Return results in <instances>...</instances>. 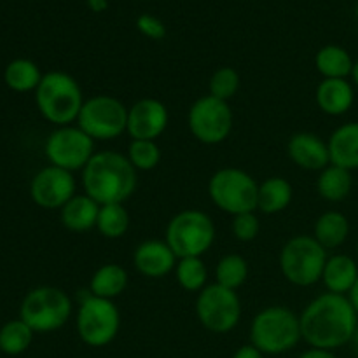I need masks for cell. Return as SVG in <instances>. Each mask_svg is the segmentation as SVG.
<instances>
[{
	"label": "cell",
	"mask_w": 358,
	"mask_h": 358,
	"mask_svg": "<svg viewBox=\"0 0 358 358\" xmlns=\"http://www.w3.org/2000/svg\"><path fill=\"white\" fill-rule=\"evenodd\" d=\"M303 339L318 350H334L350 345L358 327V315L346 296L325 292L315 297L299 315Z\"/></svg>",
	"instance_id": "obj_1"
},
{
	"label": "cell",
	"mask_w": 358,
	"mask_h": 358,
	"mask_svg": "<svg viewBox=\"0 0 358 358\" xmlns=\"http://www.w3.org/2000/svg\"><path fill=\"white\" fill-rule=\"evenodd\" d=\"M84 194L100 206L124 205L138 187V171L133 168L126 154L117 150L94 152L83 170Z\"/></svg>",
	"instance_id": "obj_2"
},
{
	"label": "cell",
	"mask_w": 358,
	"mask_h": 358,
	"mask_svg": "<svg viewBox=\"0 0 358 358\" xmlns=\"http://www.w3.org/2000/svg\"><path fill=\"white\" fill-rule=\"evenodd\" d=\"M84 101L86 100L80 84L70 73L62 70L44 73L41 84L35 90V103L38 112L56 128L77 122Z\"/></svg>",
	"instance_id": "obj_3"
},
{
	"label": "cell",
	"mask_w": 358,
	"mask_h": 358,
	"mask_svg": "<svg viewBox=\"0 0 358 358\" xmlns=\"http://www.w3.org/2000/svg\"><path fill=\"white\" fill-rule=\"evenodd\" d=\"M303 339L299 315L287 306H268L259 311L250 325V345L264 355H280Z\"/></svg>",
	"instance_id": "obj_4"
},
{
	"label": "cell",
	"mask_w": 358,
	"mask_h": 358,
	"mask_svg": "<svg viewBox=\"0 0 358 358\" xmlns=\"http://www.w3.org/2000/svg\"><path fill=\"white\" fill-rule=\"evenodd\" d=\"M164 241L177 259L203 257L215 241V224L201 210H182L168 222Z\"/></svg>",
	"instance_id": "obj_5"
},
{
	"label": "cell",
	"mask_w": 358,
	"mask_h": 358,
	"mask_svg": "<svg viewBox=\"0 0 358 358\" xmlns=\"http://www.w3.org/2000/svg\"><path fill=\"white\" fill-rule=\"evenodd\" d=\"M327 259V250L315 240L313 234H297L280 250V271L292 285L311 287L322 280Z\"/></svg>",
	"instance_id": "obj_6"
},
{
	"label": "cell",
	"mask_w": 358,
	"mask_h": 358,
	"mask_svg": "<svg viewBox=\"0 0 358 358\" xmlns=\"http://www.w3.org/2000/svg\"><path fill=\"white\" fill-rule=\"evenodd\" d=\"M72 299L58 287L42 285L31 289L20 306V318L34 332L48 334L62 329L72 315Z\"/></svg>",
	"instance_id": "obj_7"
},
{
	"label": "cell",
	"mask_w": 358,
	"mask_h": 358,
	"mask_svg": "<svg viewBox=\"0 0 358 358\" xmlns=\"http://www.w3.org/2000/svg\"><path fill=\"white\" fill-rule=\"evenodd\" d=\"M259 184L250 173L240 168H220L208 180V196L213 205L229 215L257 210Z\"/></svg>",
	"instance_id": "obj_8"
},
{
	"label": "cell",
	"mask_w": 358,
	"mask_h": 358,
	"mask_svg": "<svg viewBox=\"0 0 358 358\" xmlns=\"http://www.w3.org/2000/svg\"><path fill=\"white\" fill-rule=\"evenodd\" d=\"M76 329L83 343L93 348L110 345L121 329V313L114 301L94 297L86 290L79 299Z\"/></svg>",
	"instance_id": "obj_9"
},
{
	"label": "cell",
	"mask_w": 358,
	"mask_h": 358,
	"mask_svg": "<svg viewBox=\"0 0 358 358\" xmlns=\"http://www.w3.org/2000/svg\"><path fill=\"white\" fill-rule=\"evenodd\" d=\"M77 126L94 142H108L128 129V107L110 94H96L84 101Z\"/></svg>",
	"instance_id": "obj_10"
},
{
	"label": "cell",
	"mask_w": 358,
	"mask_h": 358,
	"mask_svg": "<svg viewBox=\"0 0 358 358\" xmlns=\"http://www.w3.org/2000/svg\"><path fill=\"white\" fill-rule=\"evenodd\" d=\"M196 317L206 331L213 334H227L241 318V301L236 290L226 289L219 283H210L196 299Z\"/></svg>",
	"instance_id": "obj_11"
},
{
	"label": "cell",
	"mask_w": 358,
	"mask_h": 358,
	"mask_svg": "<svg viewBox=\"0 0 358 358\" xmlns=\"http://www.w3.org/2000/svg\"><path fill=\"white\" fill-rule=\"evenodd\" d=\"M234 115L229 101L206 94L198 98L187 112L191 135L205 145H219L233 131Z\"/></svg>",
	"instance_id": "obj_12"
},
{
	"label": "cell",
	"mask_w": 358,
	"mask_h": 358,
	"mask_svg": "<svg viewBox=\"0 0 358 358\" xmlns=\"http://www.w3.org/2000/svg\"><path fill=\"white\" fill-rule=\"evenodd\" d=\"M49 164L66 171H83L94 156V140L79 126H59L49 133L44 143Z\"/></svg>",
	"instance_id": "obj_13"
},
{
	"label": "cell",
	"mask_w": 358,
	"mask_h": 358,
	"mask_svg": "<svg viewBox=\"0 0 358 358\" xmlns=\"http://www.w3.org/2000/svg\"><path fill=\"white\" fill-rule=\"evenodd\" d=\"M76 189L72 171L52 164L38 170L30 182L31 201L44 210H62L77 194Z\"/></svg>",
	"instance_id": "obj_14"
},
{
	"label": "cell",
	"mask_w": 358,
	"mask_h": 358,
	"mask_svg": "<svg viewBox=\"0 0 358 358\" xmlns=\"http://www.w3.org/2000/svg\"><path fill=\"white\" fill-rule=\"evenodd\" d=\"M170 114L163 101L156 98H142L128 108V133L131 140L159 138L168 128Z\"/></svg>",
	"instance_id": "obj_15"
},
{
	"label": "cell",
	"mask_w": 358,
	"mask_h": 358,
	"mask_svg": "<svg viewBox=\"0 0 358 358\" xmlns=\"http://www.w3.org/2000/svg\"><path fill=\"white\" fill-rule=\"evenodd\" d=\"M287 154L296 166L306 171H318L331 164V154L325 140L315 133L301 131L290 136L287 143Z\"/></svg>",
	"instance_id": "obj_16"
},
{
	"label": "cell",
	"mask_w": 358,
	"mask_h": 358,
	"mask_svg": "<svg viewBox=\"0 0 358 358\" xmlns=\"http://www.w3.org/2000/svg\"><path fill=\"white\" fill-rule=\"evenodd\" d=\"M178 259L166 241H142L133 252V266L145 278H163L175 271Z\"/></svg>",
	"instance_id": "obj_17"
},
{
	"label": "cell",
	"mask_w": 358,
	"mask_h": 358,
	"mask_svg": "<svg viewBox=\"0 0 358 358\" xmlns=\"http://www.w3.org/2000/svg\"><path fill=\"white\" fill-rule=\"evenodd\" d=\"M315 100L324 114L339 117L355 103V87L348 79H322L315 91Z\"/></svg>",
	"instance_id": "obj_18"
},
{
	"label": "cell",
	"mask_w": 358,
	"mask_h": 358,
	"mask_svg": "<svg viewBox=\"0 0 358 358\" xmlns=\"http://www.w3.org/2000/svg\"><path fill=\"white\" fill-rule=\"evenodd\" d=\"M331 164L345 170H358V121L345 122L331 133L327 140Z\"/></svg>",
	"instance_id": "obj_19"
},
{
	"label": "cell",
	"mask_w": 358,
	"mask_h": 358,
	"mask_svg": "<svg viewBox=\"0 0 358 358\" xmlns=\"http://www.w3.org/2000/svg\"><path fill=\"white\" fill-rule=\"evenodd\" d=\"M358 278V262L346 254L331 255L325 262L324 282L325 289L331 294H339V296H348L352 287L355 285Z\"/></svg>",
	"instance_id": "obj_20"
},
{
	"label": "cell",
	"mask_w": 358,
	"mask_h": 358,
	"mask_svg": "<svg viewBox=\"0 0 358 358\" xmlns=\"http://www.w3.org/2000/svg\"><path fill=\"white\" fill-rule=\"evenodd\" d=\"M100 205L87 194H76L62 210L59 219L65 229L72 233H86L96 227Z\"/></svg>",
	"instance_id": "obj_21"
},
{
	"label": "cell",
	"mask_w": 358,
	"mask_h": 358,
	"mask_svg": "<svg viewBox=\"0 0 358 358\" xmlns=\"http://www.w3.org/2000/svg\"><path fill=\"white\" fill-rule=\"evenodd\" d=\"M128 271L121 264L108 262V264L100 266L93 273L87 290L94 297L114 301L115 297H119L124 292L126 287H128Z\"/></svg>",
	"instance_id": "obj_22"
},
{
	"label": "cell",
	"mask_w": 358,
	"mask_h": 358,
	"mask_svg": "<svg viewBox=\"0 0 358 358\" xmlns=\"http://www.w3.org/2000/svg\"><path fill=\"white\" fill-rule=\"evenodd\" d=\"M355 59L341 45L327 44L315 55V69L324 79H350Z\"/></svg>",
	"instance_id": "obj_23"
},
{
	"label": "cell",
	"mask_w": 358,
	"mask_h": 358,
	"mask_svg": "<svg viewBox=\"0 0 358 358\" xmlns=\"http://www.w3.org/2000/svg\"><path fill=\"white\" fill-rule=\"evenodd\" d=\"M350 236V220L345 213L338 210H329L322 213L313 226V238L325 248L332 250L338 248L348 240Z\"/></svg>",
	"instance_id": "obj_24"
},
{
	"label": "cell",
	"mask_w": 358,
	"mask_h": 358,
	"mask_svg": "<svg viewBox=\"0 0 358 358\" xmlns=\"http://www.w3.org/2000/svg\"><path fill=\"white\" fill-rule=\"evenodd\" d=\"M294 198V189L287 178L269 177L262 184H259L257 210L266 215H275L289 208Z\"/></svg>",
	"instance_id": "obj_25"
},
{
	"label": "cell",
	"mask_w": 358,
	"mask_h": 358,
	"mask_svg": "<svg viewBox=\"0 0 358 358\" xmlns=\"http://www.w3.org/2000/svg\"><path fill=\"white\" fill-rule=\"evenodd\" d=\"M353 189V175L350 170H345L336 164H329L320 171L317 178V191L325 201L339 203L345 201Z\"/></svg>",
	"instance_id": "obj_26"
},
{
	"label": "cell",
	"mask_w": 358,
	"mask_h": 358,
	"mask_svg": "<svg viewBox=\"0 0 358 358\" xmlns=\"http://www.w3.org/2000/svg\"><path fill=\"white\" fill-rule=\"evenodd\" d=\"M42 76L41 69L37 63L27 58H16L6 66L3 70V80L9 90L16 91V93H30L35 91L41 84Z\"/></svg>",
	"instance_id": "obj_27"
},
{
	"label": "cell",
	"mask_w": 358,
	"mask_h": 358,
	"mask_svg": "<svg viewBox=\"0 0 358 358\" xmlns=\"http://www.w3.org/2000/svg\"><path fill=\"white\" fill-rule=\"evenodd\" d=\"M248 262L240 254H227L217 262L215 266V283L226 289L238 290L248 280Z\"/></svg>",
	"instance_id": "obj_28"
},
{
	"label": "cell",
	"mask_w": 358,
	"mask_h": 358,
	"mask_svg": "<svg viewBox=\"0 0 358 358\" xmlns=\"http://www.w3.org/2000/svg\"><path fill=\"white\" fill-rule=\"evenodd\" d=\"M175 278L187 292H201L208 285V269L201 257L178 259L175 266Z\"/></svg>",
	"instance_id": "obj_29"
},
{
	"label": "cell",
	"mask_w": 358,
	"mask_h": 358,
	"mask_svg": "<svg viewBox=\"0 0 358 358\" xmlns=\"http://www.w3.org/2000/svg\"><path fill=\"white\" fill-rule=\"evenodd\" d=\"M96 229L107 240H119L129 229V213L124 205H103L98 213Z\"/></svg>",
	"instance_id": "obj_30"
},
{
	"label": "cell",
	"mask_w": 358,
	"mask_h": 358,
	"mask_svg": "<svg viewBox=\"0 0 358 358\" xmlns=\"http://www.w3.org/2000/svg\"><path fill=\"white\" fill-rule=\"evenodd\" d=\"M35 332L21 318L10 320L0 329V352L7 355H21L30 348Z\"/></svg>",
	"instance_id": "obj_31"
},
{
	"label": "cell",
	"mask_w": 358,
	"mask_h": 358,
	"mask_svg": "<svg viewBox=\"0 0 358 358\" xmlns=\"http://www.w3.org/2000/svg\"><path fill=\"white\" fill-rule=\"evenodd\" d=\"M126 157L136 171H150L159 164L161 149L152 140H131Z\"/></svg>",
	"instance_id": "obj_32"
},
{
	"label": "cell",
	"mask_w": 358,
	"mask_h": 358,
	"mask_svg": "<svg viewBox=\"0 0 358 358\" xmlns=\"http://www.w3.org/2000/svg\"><path fill=\"white\" fill-rule=\"evenodd\" d=\"M240 73L231 66H220L212 73L208 83L210 94L222 101H229L240 91Z\"/></svg>",
	"instance_id": "obj_33"
},
{
	"label": "cell",
	"mask_w": 358,
	"mask_h": 358,
	"mask_svg": "<svg viewBox=\"0 0 358 358\" xmlns=\"http://www.w3.org/2000/svg\"><path fill=\"white\" fill-rule=\"evenodd\" d=\"M231 231H233V236L238 241H254L255 238L261 233V222H259V217L254 212L240 213V215L233 217V222H231Z\"/></svg>",
	"instance_id": "obj_34"
},
{
	"label": "cell",
	"mask_w": 358,
	"mask_h": 358,
	"mask_svg": "<svg viewBox=\"0 0 358 358\" xmlns=\"http://www.w3.org/2000/svg\"><path fill=\"white\" fill-rule=\"evenodd\" d=\"M136 30L150 41H163L166 37V24L154 14H140L136 17Z\"/></svg>",
	"instance_id": "obj_35"
},
{
	"label": "cell",
	"mask_w": 358,
	"mask_h": 358,
	"mask_svg": "<svg viewBox=\"0 0 358 358\" xmlns=\"http://www.w3.org/2000/svg\"><path fill=\"white\" fill-rule=\"evenodd\" d=\"M233 358H264V353L259 352L254 345H245L234 353Z\"/></svg>",
	"instance_id": "obj_36"
},
{
	"label": "cell",
	"mask_w": 358,
	"mask_h": 358,
	"mask_svg": "<svg viewBox=\"0 0 358 358\" xmlns=\"http://www.w3.org/2000/svg\"><path fill=\"white\" fill-rule=\"evenodd\" d=\"M299 358H338L334 355V352H329V350H318L311 348L308 352H304Z\"/></svg>",
	"instance_id": "obj_37"
},
{
	"label": "cell",
	"mask_w": 358,
	"mask_h": 358,
	"mask_svg": "<svg viewBox=\"0 0 358 358\" xmlns=\"http://www.w3.org/2000/svg\"><path fill=\"white\" fill-rule=\"evenodd\" d=\"M87 7L93 13L101 14L108 9V0H87Z\"/></svg>",
	"instance_id": "obj_38"
},
{
	"label": "cell",
	"mask_w": 358,
	"mask_h": 358,
	"mask_svg": "<svg viewBox=\"0 0 358 358\" xmlns=\"http://www.w3.org/2000/svg\"><path fill=\"white\" fill-rule=\"evenodd\" d=\"M348 301L350 303H352V306H353V310L357 311V315H358V278H357V282H355V285L352 287V290H350L348 292Z\"/></svg>",
	"instance_id": "obj_39"
},
{
	"label": "cell",
	"mask_w": 358,
	"mask_h": 358,
	"mask_svg": "<svg viewBox=\"0 0 358 358\" xmlns=\"http://www.w3.org/2000/svg\"><path fill=\"white\" fill-rule=\"evenodd\" d=\"M350 79H352L353 86L358 87V58L355 59V65H353V72H352V77H350Z\"/></svg>",
	"instance_id": "obj_40"
},
{
	"label": "cell",
	"mask_w": 358,
	"mask_h": 358,
	"mask_svg": "<svg viewBox=\"0 0 358 358\" xmlns=\"http://www.w3.org/2000/svg\"><path fill=\"white\" fill-rule=\"evenodd\" d=\"M350 345H352L353 350L358 353V327L355 329V332H353V338H352V341H350Z\"/></svg>",
	"instance_id": "obj_41"
},
{
	"label": "cell",
	"mask_w": 358,
	"mask_h": 358,
	"mask_svg": "<svg viewBox=\"0 0 358 358\" xmlns=\"http://www.w3.org/2000/svg\"><path fill=\"white\" fill-rule=\"evenodd\" d=\"M355 14H357V17H358V3H357V7H355Z\"/></svg>",
	"instance_id": "obj_42"
},
{
	"label": "cell",
	"mask_w": 358,
	"mask_h": 358,
	"mask_svg": "<svg viewBox=\"0 0 358 358\" xmlns=\"http://www.w3.org/2000/svg\"><path fill=\"white\" fill-rule=\"evenodd\" d=\"M357 254H358V247H357Z\"/></svg>",
	"instance_id": "obj_43"
}]
</instances>
